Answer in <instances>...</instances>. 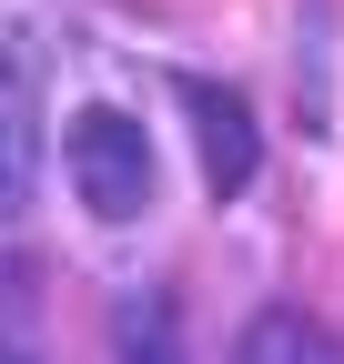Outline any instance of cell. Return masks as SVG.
Wrapping results in <instances>:
<instances>
[{"label": "cell", "instance_id": "6da1fadb", "mask_svg": "<svg viewBox=\"0 0 344 364\" xmlns=\"http://www.w3.org/2000/svg\"><path fill=\"white\" fill-rule=\"evenodd\" d=\"M71 193L92 203L102 223H142V203H152V132L132 122V112H112V102H92L71 122Z\"/></svg>", "mask_w": 344, "mask_h": 364}, {"label": "cell", "instance_id": "7a4b0ae2", "mask_svg": "<svg viewBox=\"0 0 344 364\" xmlns=\"http://www.w3.org/2000/svg\"><path fill=\"white\" fill-rule=\"evenodd\" d=\"M41 182V61L0 31V213H21Z\"/></svg>", "mask_w": 344, "mask_h": 364}, {"label": "cell", "instance_id": "3957f363", "mask_svg": "<svg viewBox=\"0 0 344 364\" xmlns=\"http://www.w3.org/2000/svg\"><path fill=\"white\" fill-rule=\"evenodd\" d=\"M172 91H183V112H193L203 182H213V193H243V182H253V112H243V91L233 81H172Z\"/></svg>", "mask_w": 344, "mask_h": 364}, {"label": "cell", "instance_id": "277c9868", "mask_svg": "<svg viewBox=\"0 0 344 364\" xmlns=\"http://www.w3.org/2000/svg\"><path fill=\"white\" fill-rule=\"evenodd\" d=\"M233 364H344V334H334V324H314L304 304H264V314L243 324Z\"/></svg>", "mask_w": 344, "mask_h": 364}, {"label": "cell", "instance_id": "5b68a950", "mask_svg": "<svg viewBox=\"0 0 344 364\" xmlns=\"http://www.w3.org/2000/svg\"><path fill=\"white\" fill-rule=\"evenodd\" d=\"M122 364H183V324H172L162 294H132V304H122Z\"/></svg>", "mask_w": 344, "mask_h": 364}, {"label": "cell", "instance_id": "8992f818", "mask_svg": "<svg viewBox=\"0 0 344 364\" xmlns=\"http://www.w3.org/2000/svg\"><path fill=\"white\" fill-rule=\"evenodd\" d=\"M0 364H31V354H11V344H0Z\"/></svg>", "mask_w": 344, "mask_h": 364}]
</instances>
